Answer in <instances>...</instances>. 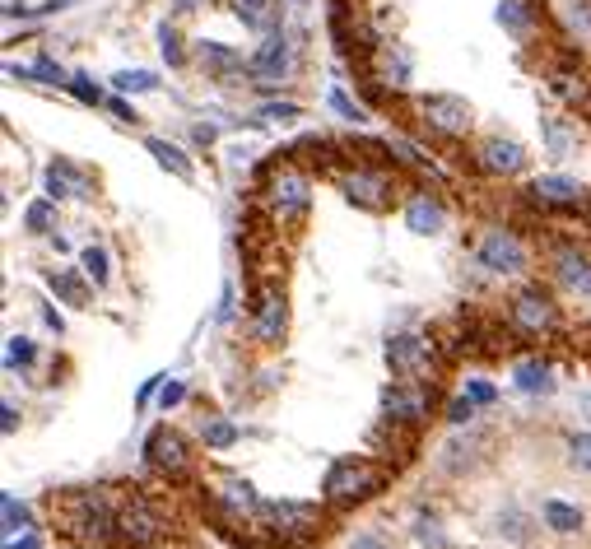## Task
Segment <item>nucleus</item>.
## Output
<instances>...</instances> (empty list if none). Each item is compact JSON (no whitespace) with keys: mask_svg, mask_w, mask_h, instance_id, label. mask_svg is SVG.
<instances>
[{"mask_svg":"<svg viewBox=\"0 0 591 549\" xmlns=\"http://www.w3.org/2000/svg\"><path fill=\"white\" fill-rule=\"evenodd\" d=\"M126 489H70L52 498V522L70 545H112Z\"/></svg>","mask_w":591,"mask_h":549,"instance_id":"1","label":"nucleus"},{"mask_svg":"<svg viewBox=\"0 0 591 549\" xmlns=\"http://www.w3.org/2000/svg\"><path fill=\"white\" fill-rule=\"evenodd\" d=\"M331 512L317 503H261L256 531H270V540L280 549H312L326 536Z\"/></svg>","mask_w":591,"mask_h":549,"instance_id":"2","label":"nucleus"},{"mask_svg":"<svg viewBox=\"0 0 591 549\" xmlns=\"http://www.w3.org/2000/svg\"><path fill=\"white\" fill-rule=\"evenodd\" d=\"M387 480H391V470L368 461V456H340L336 466L326 470L322 498H326V508H359V503L382 494Z\"/></svg>","mask_w":591,"mask_h":549,"instance_id":"3","label":"nucleus"},{"mask_svg":"<svg viewBox=\"0 0 591 549\" xmlns=\"http://www.w3.org/2000/svg\"><path fill=\"white\" fill-rule=\"evenodd\" d=\"M261 205H266V215L275 228H298L303 219H308V205H312L308 173L294 168V163H275V168H266Z\"/></svg>","mask_w":591,"mask_h":549,"instance_id":"4","label":"nucleus"},{"mask_svg":"<svg viewBox=\"0 0 591 549\" xmlns=\"http://www.w3.org/2000/svg\"><path fill=\"white\" fill-rule=\"evenodd\" d=\"M336 187H340L345 201L359 205V210H368V215H382V210H391V201H396V177H391L382 163L336 168Z\"/></svg>","mask_w":591,"mask_h":549,"instance_id":"5","label":"nucleus"},{"mask_svg":"<svg viewBox=\"0 0 591 549\" xmlns=\"http://www.w3.org/2000/svg\"><path fill=\"white\" fill-rule=\"evenodd\" d=\"M163 512L145 498V489H126L121 498V512H117V540L126 549H149L163 540Z\"/></svg>","mask_w":591,"mask_h":549,"instance_id":"6","label":"nucleus"},{"mask_svg":"<svg viewBox=\"0 0 591 549\" xmlns=\"http://www.w3.org/2000/svg\"><path fill=\"white\" fill-rule=\"evenodd\" d=\"M387 368L396 377H415V382H433L438 373V345L429 335H391L387 340Z\"/></svg>","mask_w":591,"mask_h":549,"instance_id":"7","label":"nucleus"},{"mask_svg":"<svg viewBox=\"0 0 591 549\" xmlns=\"http://www.w3.org/2000/svg\"><path fill=\"white\" fill-rule=\"evenodd\" d=\"M415 112L424 117L429 131L447 135V140H461V135H471V126H475V112L461 94H419Z\"/></svg>","mask_w":591,"mask_h":549,"instance_id":"8","label":"nucleus"},{"mask_svg":"<svg viewBox=\"0 0 591 549\" xmlns=\"http://www.w3.org/2000/svg\"><path fill=\"white\" fill-rule=\"evenodd\" d=\"M284 331H289V298H284V284H261L252 294V335L261 345H280Z\"/></svg>","mask_w":591,"mask_h":549,"instance_id":"9","label":"nucleus"},{"mask_svg":"<svg viewBox=\"0 0 591 549\" xmlns=\"http://www.w3.org/2000/svg\"><path fill=\"white\" fill-rule=\"evenodd\" d=\"M433 410V382H415V377H401V382H391L382 387V415L401 419V424H424Z\"/></svg>","mask_w":591,"mask_h":549,"instance_id":"10","label":"nucleus"},{"mask_svg":"<svg viewBox=\"0 0 591 549\" xmlns=\"http://www.w3.org/2000/svg\"><path fill=\"white\" fill-rule=\"evenodd\" d=\"M475 256H480V266L494 270V275H522V270L531 266L526 242L517 238V233H508V228H489L480 238V247H475Z\"/></svg>","mask_w":591,"mask_h":549,"instance_id":"11","label":"nucleus"},{"mask_svg":"<svg viewBox=\"0 0 591 549\" xmlns=\"http://www.w3.org/2000/svg\"><path fill=\"white\" fill-rule=\"evenodd\" d=\"M512 326L522 335H554L559 331V308H554V298L540 289V284H526L522 294L512 298Z\"/></svg>","mask_w":591,"mask_h":549,"instance_id":"12","label":"nucleus"},{"mask_svg":"<svg viewBox=\"0 0 591 549\" xmlns=\"http://www.w3.org/2000/svg\"><path fill=\"white\" fill-rule=\"evenodd\" d=\"M196 66L219 84H252V56H242L229 42H196Z\"/></svg>","mask_w":591,"mask_h":549,"instance_id":"13","label":"nucleus"},{"mask_svg":"<svg viewBox=\"0 0 591 549\" xmlns=\"http://www.w3.org/2000/svg\"><path fill=\"white\" fill-rule=\"evenodd\" d=\"M145 456H149V466L163 470L168 480L191 475V447H187V438H182L177 429H154V433H149Z\"/></svg>","mask_w":591,"mask_h":549,"instance_id":"14","label":"nucleus"},{"mask_svg":"<svg viewBox=\"0 0 591 549\" xmlns=\"http://www.w3.org/2000/svg\"><path fill=\"white\" fill-rule=\"evenodd\" d=\"M289 70H294V47H289V38H284V28L280 33H266L252 52V75L261 80V89H275Z\"/></svg>","mask_w":591,"mask_h":549,"instance_id":"15","label":"nucleus"},{"mask_svg":"<svg viewBox=\"0 0 591 549\" xmlns=\"http://www.w3.org/2000/svg\"><path fill=\"white\" fill-rule=\"evenodd\" d=\"M526 196L540 201V205H554V210H578V205H587V187L573 182V177H564V173L536 177V182L526 187Z\"/></svg>","mask_w":591,"mask_h":549,"instance_id":"16","label":"nucleus"},{"mask_svg":"<svg viewBox=\"0 0 591 549\" xmlns=\"http://www.w3.org/2000/svg\"><path fill=\"white\" fill-rule=\"evenodd\" d=\"M475 159L489 177H517L526 173V149L517 140H503V135H489L480 149H475Z\"/></svg>","mask_w":591,"mask_h":549,"instance_id":"17","label":"nucleus"},{"mask_svg":"<svg viewBox=\"0 0 591 549\" xmlns=\"http://www.w3.org/2000/svg\"><path fill=\"white\" fill-rule=\"evenodd\" d=\"M368 442H373V452L377 456H396V461H410L415 456V447H419V429L415 424H401V419H382L373 433H368Z\"/></svg>","mask_w":591,"mask_h":549,"instance_id":"18","label":"nucleus"},{"mask_svg":"<svg viewBox=\"0 0 591 549\" xmlns=\"http://www.w3.org/2000/svg\"><path fill=\"white\" fill-rule=\"evenodd\" d=\"M373 66H377V84H387V89H405L415 80V56H410L405 42H382L373 52Z\"/></svg>","mask_w":591,"mask_h":549,"instance_id":"19","label":"nucleus"},{"mask_svg":"<svg viewBox=\"0 0 591 549\" xmlns=\"http://www.w3.org/2000/svg\"><path fill=\"white\" fill-rule=\"evenodd\" d=\"M405 228H410V233H419V238L443 233V228H447L443 201H438L433 191H410V201H405Z\"/></svg>","mask_w":591,"mask_h":549,"instance_id":"20","label":"nucleus"},{"mask_svg":"<svg viewBox=\"0 0 591 549\" xmlns=\"http://www.w3.org/2000/svg\"><path fill=\"white\" fill-rule=\"evenodd\" d=\"M42 182H47V196L52 201H89V173L84 168H75L70 159H56L47 173H42Z\"/></svg>","mask_w":591,"mask_h":549,"instance_id":"21","label":"nucleus"},{"mask_svg":"<svg viewBox=\"0 0 591 549\" xmlns=\"http://www.w3.org/2000/svg\"><path fill=\"white\" fill-rule=\"evenodd\" d=\"M554 275H559V284H568L573 294L591 298V256L578 252V247H564V252L554 256Z\"/></svg>","mask_w":591,"mask_h":549,"instance_id":"22","label":"nucleus"},{"mask_svg":"<svg viewBox=\"0 0 591 549\" xmlns=\"http://www.w3.org/2000/svg\"><path fill=\"white\" fill-rule=\"evenodd\" d=\"M498 28H508L512 38H526V33H536L540 24V10L536 0H498Z\"/></svg>","mask_w":591,"mask_h":549,"instance_id":"23","label":"nucleus"},{"mask_svg":"<svg viewBox=\"0 0 591 549\" xmlns=\"http://www.w3.org/2000/svg\"><path fill=\"white\" fill-rule=\"evenodd\" d=\"M145 149L154 154V159H159V168H168V173L182 177V182H196V168H191V159L173 145V140H163V135H149Z\"/></svg>","mask_w":591,"mask_h":549,"instance_id":"24","label":"nucleus"},{"mask_svg":"<svg viewBox=\"0 0 591 549\" xmlns=\"http://www.w3.org/2000/svg\"><path fill=\"white\" fill-rule=\"evenodd\" d=\"M540 140L550 149V159H568V154L578 149V131L559 117H540Z\"/></svg>","mask_w":591,"mask_h":549,"instance_id":"25","label":"nucleus"},{"mask_svg":"<svg viewBox=\"0 0 591 549\" xmlns=\"http://www.w3.org/2000/svg\"><path fill=\"white\" fill-rule=\"evenodd\" d=\"M47 289H52L56 298H66L70 308H84V303H89V289H84V280H75L70 270H47Z\"/></svg>","mask_w":591,"mask_h":549,"instance_id":"26","label":"nucleus"},{"mask_svg":"<svg viewBox=\"0 0 591 549\" xmlns=\"http://www.w3.org/2000/svg\"><path fill=\"white\" fill-rule=\"evenodd\" d=\"M540 512H545L550 531H559V536H573V531H582V512L568 508V503H559V498H545V503H540Z\"/></svg>","mask_w":591,"mask_h":549,"instance_id":"27","label":"nucleus"},{"mask_svg":"<svg viewBox=\"0 0 591 549\" xmlns=\"http://www.w3.org/2000/svg\"><path fill=\"white\" fill-rule=\"evenodd\" d=\"M512 377H517V387H522V391H531V396H545V391L554 387V382H550V368H545L540 359H522Z\"/></svg>","mask_w":591,"mask_h":549,"instance_id":"28","label":"nucleus"},{"mask_svg":"<svg viewBox=\"0 0 591 549\" xmlns=\"http://www.w3.org/2000/svg\"><path fill=\"white\" fill-rule=\"evenodd\" d=\"M112 89H117V94H154V89H159V75H154V70H117V75H112Z\"/></svg>","mask_w":591,"mask_h":549,"instance_id":"29","label":"nucleus"},{"mask_svg":"<svg viewBox=\"0 0 591 549\" xmlns=\"http://www.w3.org/2000/svg\"><path fill=\"white\" fill-rule=\"evenodd\" d=\"M159 52L168 66H182L187 61V42H182V28L173 24V19H163L159 24Z\"/></svg>","mask_w":591,"mask_h":549,"instance_id":"30","label":"nucleus"},{"mask_svg":"<svg viewBox=\"0 0 591 549\" xmlns=\"http://www.w3.org/2000/svg\"><path fill=\"white\" fill-rule=\"evenodd\" d=\"M52 219H56V201H52V196H47V201H33L24 210V228H28V233H47Z\"/></svg>","mask_w":591,"mask_h":549,"instance_id":"31","label":"nucleus"},{"mask_svg":"<svg viewBox=\"0 0 591 549\" xmlns=\"http://www.w3.org/2000/svg\"><path fill=\"white\" fill-rule=\"evenodd\" d=\"M554 94L568 98V103H587V80L573 75V70H559V75H554Z\"/></svg>","mask_w":591,"mask_h":549,"instance_id":"32","label":"nucleus"},{"mask_svg":"<svg viewBox=\"0 0 591 549\" xmlns=\"http://www.w3.org/2000/svg\"><path fill=\"white\" fill-rule=\"evenodd\" d=\"M80 266H84V275H89V280L94 284H108V252H103V247H84L80 252Z\"/></svg>","mask_w":591,"mask_h":549,"instance_id":"33","label":"nucleus"},{"mask_svg":"<svg viewBox=\"0 0 591 549\" xmlns=\"http://www.w3.org/2000/svg\"><path fill=\"white\" fill-rule=\"evenodd\" d=\"M201 438H205V447L224 452V447H233V442H238V429H233V424H224V419H210V424L201 429Z\"/></svg>","mask_w":591,"mask_h":549,"instance_id":"34","label":"nucleus"},{"mask_svg":"<svg viewBox=\"0 0 591 549\" xmlns=\"http://www.w3.org/2000/svg\"><path fill=\"white\" fill-rule=\"evenodd\" d=\"M66 89H70L75 98H80V103H89V108H103V103H108V94H103V89H98V84L89 80V75H70Z\"/></svg>","mask_w":591,"mask_h":549,"instance_id":"35","label":"nucleus"},{"mask_svg":"<svg viewBox=\"0 0 591 549\" xmlns=\"http://www.w3.org/2000/svg\"><path fill=\"white\" fill-rule=\"evenodd\" d=\"M33 80H42V84H56V89H66L70 84V75L61 66H56L52 56H38V61H33Z\"/></svg>","mask_w":591,"mask_h":549,"instance_id":"36","label":"nucleus"},{"mask_svg":"<svg viewBox=\"0 0 591 549\" xmlns=\"http://www.w3.org/2000/svg\"><path fill=\"white\" fill-rule=\"evenodd\" d=\"M33 359H38V349H33V340H28V335H14V340H10V349H5V363H10V368H28Z\"/></svg>","mask_w":591,"mask_h":549,"instance_id":"37","label":"nucleus"},{"mask_svg":"<svg viewBox=\"0 0 591 549\" xmlns=\"http://www.w3.org/2000/svg\"><path fill=\"white\" fill-rule=\"evenodd\" d=\"M298 117H303L298 103H266V108L256 112V126H261V121H298Z\"/></svg>","mask_w":591,"mask_h":549,"instance_id":"38","label":"nucleus"},{"mask_svg":"<svg viewBox=\"0 0 591 549\" xmlns=\"http://www.w3.org/2000/svg\"><path fill=\"white\" fill-rule=\"evenodd\" d=\"M568 461L591 470V433H573V438H568Z\"/></svg>","mask_w":591,"mask_h":549,"instance_id":"39","label":"nucleus"},{"mask_svg":"<svg viewBox=\"0 0 591 549\" xmlns=\"http://www.w3.org/2000/svg\"><path fill=\"white\" fill-rule=\"evenodd\" d=\"M331 108H336L345 121H354V126H359V121H368V117H363V108L354 103L350 94H345V89H331Z\"/></svg>","mask_w":591,"mask_h":549,"instance_id":"40","label":"nucleus"},{"mask_svg":"<svg viewBox=\"0 0 591 549\" xmlns=\"http://www.w3.org/2000/svg\"><path fill=\"white\" fill-rule=\"evenodd\" d=\"M447 419H452L457 429H461V424H471V419H475V401H471V396H461V401H452V405H447Z\"/></svg>","mask_w":591,"mask_h":549,"instance_id":"41","label":"nucleus"},{"mask_svg":"<svg viewBox=\"0 0 591 549\" xmlns=\"http://www.w3.org/2000/svg\"><path fill=\"white\" fill-rule=\"evenodd\" d=\"M0 517H5V531H19V526H24V508H19L10 494H5V503H0Z\"/></svg>","mask_w":591,"mask_h":549,"instance_id":"42","label":"nucleus"},{"mask_svg":"<svg viewBox=\"0 0 591 549\" xmlns=\"http://www.w3.org/2000/svg\"><path fill=\"white\" fill-rule=\"evenodd\" d=\"M205 5H224V0H173V14L177 19H191V14H201Z\"/></svg>","mask_w":591,"mask_h":549,"instance_id":"43","label":"nucleus"},{"mask_svg":"<svg viewBox=\"0 0 591 549\" xmlns=\"http://www.w3.org/2000/svg\"><path fill=\"white\" fill-rule=\"evenodd\" d=\"M415 540H419V545H433V549H438V545H443V531H438V522H419V526H415Z\"/></svg>","mask_w":591,"mask_h":549,"instance_id":"44","label":"nucleus"},{"mask_svg":"<svg viewBox=\"0 0 591 549\" xmlns=\"http://www.w3.org/2000/svg\"><path fill=\"white\" fill-rule=\"evenodd\" d=\"M103 108H108L117 121H131V126H135V121H140V117H135V108H131V103H126V98H121V94H117V98H108Z\"/></svg>","mask_w":591,"mask_h":549,"instance_id":"45","label":"nucleus"},{"mask_svg":"<svg viewBox=\"0 0 591 549\" xmlns=\"http://www.w3.org/2000/svg\"><path fill=\"white\" fill-rule=\"evenodd\" d=\"M159 401H163V410H168V405H182V401H187V387H182V382H163Z\"/></svg>","mask_w":591,"mask_h":549,"instance_id":"46","label":"nucleus"},{"mask_svg":"<svg viewBox=\"0 0 591 549\" xmlns=\"http://www.w3.org/2000/svg\"><path fill=\"white\" fill-rule=\"evenodd\" d=\"M466 396H471L475 405H489V401H494V387H489V382H471V387H466Z\"/></svg>","mask_w":591,"mask_h":549,"instance_id":"47","label":"nucleus"},{"mask_svg":"<svg viewBox=\"0 0 591 549\" xmlns=\"http://www.w3.org/2000/svg\"><path fill=\"white\" fill-rule=\"evenodd\" d=\"M350 549H391L387 540L377 536V531H363V536H354V545Z\"/></svg>","mask_w":591,"mask_h":549,"instance_id":"48","label":"nucleus"},{"mask_svg":"<svg viewBox=\"0 0 591 549\" xmlns=\"http://www.w3.org/2000/svg\"><path fill=\"white\" fill-rule=\"evenodd\" d=\"M0 429H5V433H14V429H19V415H14V405H10V401L0 405Z\"/></svg>","mask_w":591,"mask_h":549,"instance_id":"49","label":"nucleus"},{"mask_svg":"<svg viewBox=\"0 0 591 549\" xmlns=\"http://www.w3.org/2000/svg\"><path fill=\"white\" fill-rule=\"evenodd\" d=\"M238 5V14H247V10H266V5H275V0H233Z\"/></svg>","mask_w":591,"mask_h":549,"instance_id":"50","label":"nucleus"},{"mask_svg":"<svg viewBox=\"0 0 591 549\" xmlns=\"http://www.w3.org/2000/svg\"><path fill=\"white\" fill-rule=\"evenodd\" d=\"M215 126H196V140H201V145H215Z\"/></svg>","mask_w":591,"mask_h":549,"instance_id":"51","label":"nucleus"},{"mask_svg":"<svg viewBox=\"0 0 591 549\" xmlns=\"http://www.w3.org/2000/svg\"><path fill=\"white\" fill-rule=\"evenodd\" d=\"M5 549H38V540H33V536H24V540H10Z\"/></svg>","mask_w":591,"mask_h":549,"instance_id":"52","label":"nucleus"},{"mask_svg":"<svg viewBox=\"0 0 591 549\" xmlns=\"http://www.w3.org/2000/svg\"><path fill=\"white\" fill-rule=\"evenodd\" d=\"M578 410L591 419V391H582V396H578Z\"/></svg>","mask_w":591,"mask_h":549,"instance_id":"53","label":"nucleus"},{"mask_svg":"<svg viewBox=\"0 0 591 549\" xmlns=\"http://www.w3.org/2000/svg\"><path fill=\"white\" fill-rule=\"evenodd\" d=\"M70 549H103V545H70Z\"/></svg>","mask_w":591,"mask_h":549,"instance_id":"54","label":"nucleus"}]
</instances>
